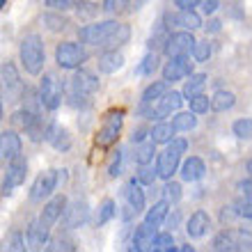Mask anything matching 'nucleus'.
<instances>
[{
    "instance_id": "44",
    "label": "nucleus",
    "mask_w": 252,
    "mask_h": 252,
    "mask_svg": "<svg viewBox=\"0 0 252 252\" xmlns=\"http://www.w3.org/2000/svg\"><path fill=\"white\" fill-rule=\"evenodd\" d=\"M163 197L172 204V202H179L181 199V184H177V181L172 179H167L165 181V186H163Z\"/></svg>"
},
{
    "instance_id": "39",
    "label": "nucleus",
    "mask_w": 252,
    "mask_h": 252,
    "mask_svg": "<svg viewBox=\"0 0 252 252\" xmlns=\"http://www.w3.org/2000/svg\"><path fill=\"white\" fill-rule=\"evenodd\" d=\"M209 58H211V41L209 39L195 41V48H192V60L195 62H209Z\"/></svg>"
},
{
    "instance_id": "21",
    "label": "nucleus",
    "mask_w": 252,
    "mask_h": 252,
    "mask_svg": "<svg viewBox=\"0 0 252 252\" xmlns=\"http://www.w3.org/2000/svg\"><path fill=\"white\" fill-rule=\"evenodd\" d=\"M124 199L128 204L135 209V213H142L145 211V192H142V184L138 181V177H133L128 184L124 186Z\"/></svg>"
},
{
    "instance_id": "22",
    "label": "nucleus",
    "mask_w": 252,
    "mask_h": 252,
    "mask_svg": "<svg viewBox=\"0 0 252 252\" xmlns=\"http://www.w3.org/2000/svg\"><path fill=\"white\" fill-rule=\"evenodd\" d=\"M96 64H99L101 73H115L124 66V55H122L117 48H108V51H103V53L99 55V62H96Z\"/></svg>"
},
{
    "instance_id": "29",
    "label": "nucleus",
    "mask_w": 252,
    "mask_h": 252,
    "mask_svg": "<svg viewBox=\"0 0 252 252\" xmlns=\"http://www.w3.org/2000/svg\"><path fill=\"white\" fill-rule=\"evenodd\" d=\"M172 126L177 128V133H186V131H192L197 126V113H174L172 117Z\"/></svg>"
},
{
    "instance_id": "5",
    "label": "nucleus",
    "mask_w": 252,
    "mask_h": 252,
    "mask_svg": "<svg viewBox=\"0 0 252 252\" xmlns=\"http://www.w3.org/2000/svg\"><path fill=\"white\" fill-rule=\"evenodd\" d=\"M87 58H90V53L85 51V46H83V41H62V44H58L55 46V62H58V66L60 69H64V71H76V69H80V66L87 62Z\"/></svg>"
},
{
    "instance_id": "55",
    "label": "nucleus",
    "mask_w": 252,
    "mask_h": 252,
    "mask_svg": "<svg viewBox=\"0 0 252 252\" xmlns=\"http://www.w3.org/2000/svg\"><path fill=\"white\" fill-rule=\"evenodd\" d=\"M239 188L241 192H243V195H246V197H252V177H248V179H243V181H239Z\"/></svg>"
},
{
    "instance_id": "13",
    "label": "nucleus",
    "mask_w": 252,
    "mask_h": 252,
    "mask_svg": "<svg viewBox=\"0 0 252 252\" xmlns=\"http://www.w3.org/2000/svg\"><path fill=\"white\" fill-rule=\"evenodd\" d=\"M195 37H192V30H179V32H172L170 39H167V46L163 53L167 58H174V55H190L192 48H195Z\"/></svg>"
},
{
    "instance_id": "12",
    "label": "nucleus",
    "mask_w": 252,
    "mask_h": 252,
    "mask_svg": "<svg viewBox=\"0 0 252 252\" xmlns=\"http://www.w3.org/2000/svg\"><path fill=\"white\" fill-rule=\"evenodd\" d=\"M90 220V206H87L85 199H73L69 202L62 213V222H64L66 229H78Z\"/></svg>"
},
{
    "instance_id": "7",
    "label": "nucleus",
    "mask_w": 252,
    "mask_h": 252,
    "mask_svg": "<svg viewBox=\"0 0 252 252\" xmlns=\"http://www.w3.org/2000/svg\"><path fill=\"white\" fill-rule=\"evenodd\" d=\"M0 80H2V99L5 101L23 99L26 85H23V80H21L14 62H2V66H0Z\"/></svg>"
},
{
    "instance_id": "34",
    "label": "nucleus",
    "mask_w": 252,
    "mask_h": 252,
    "mask_svg": "<svg viewBox=\"0 0 252 252\" xmlns=\"http://www.w3.org/2000/svg\"><path fill=\"white\" fill-rule=\"evenodd\" d=\"M179 28L184 30H197V28H204L202 26V19L195 9H179Z\"/></svg>"
},
{
    "instance_id": "27",
    "label": "nucleus",
    "mask_w": 252,
    "mask_h": 252,
    "mask_svg": "<svg viewBox=\"0 0 252 252\" xmlns=\"http://www.w3.org/2000/svg\"><path fill=\"white\" fill-rule=\"evenodd\" d=\"M174 133H177V128L172 126V122H170V124H167V122H158V124L152 128V140L156 145H170L174 140Z\"/></svg>"
},
{
    "instance_id": "17",
    "label": "nucleus",
    "mask_w": 252,
    "mask_h": 252,
    "mask_svg": "<svg viewBox=\"0 0 252 252\" xmlns=\"http://www.w3.org/2000/svg\"><path fill=\"white\" fill-rule=\"evenodd\" d=\"M154 239H156V227L149 225V222H142V225H138L135 229H133V241L131 246H128V250H147V248H152Z\"/></svg>"
},
{
    "instance_id": "9",
    "label": "nucleus",
    "mask_w": 252,
    "mask_h": 252,
    "mask_svg": "<svg viewBox=\"0 0 252 252\" xmlns=\"http://www.w3.org/2000/svg\"><path fill=\"white\" fill-rule=\"evenodd\" d=\"M28 177V160L26 156H14L9 163H7V172L5 179H2V197H9L12 195V188L21 186Z\"/></svg>"
},
{
    "instance_id": "57",
    "label": "nucleus",
    "mask_w": 252,
    "mask_h": 252,
    "mask_svg": "<svg viewBox=\"0 0 252 252\" xmlns=\"http://www.w3.org/2000/svg\"><path fill=\"white\" fill-rule=\"evenodd\" d=\"M147 2H149V0H128V9H131V12H135V9H142Z\"/></svg>"
},
{
    "instance_id": "36",
    "label": "nucleus",
    "mask_w": 252,
    "mask_h": 252,
    "mask_svg": "<svg viewBox=\"0 0 252 252\" xmlns=\"http://www.w3.org/2000/svg\"><path fill=\"white\" fill-rule=\"evenodd\" d=\"M41 23H44V28L51 30V32H62V30H66V26H69V19H64L62 14H44V16H41Z\"/></svg>"
},
{
    "instance_id": "23",
    "label": "nucleus",
    "mask_w": 252,
    "mask_h": 252,
    "mask_svg": "<svg viewBox=\"0 0 252 252\" xmlns=\"http://www.w3.org/2000/svg\"><path fill=\"white\" fill-rule=\"evenodd\" d=\"M167 213H170V202L163 197V199H158L152 209H147L145 211V222H149V225H154V227H160L163 222H165Z\"/></svg>"
},
{
    "instance_id": "14",
    "label": "nucleus",
    "mask_w": 252,
    "mask_h": 252,
    "mask_svg": "<svg viewBox=\"0 0 252 252\" xmlns=\"http://www.w3.org/2000/svg\"><path fill=\"white\" fill-rule=\"evenodd\" d=\"M71 92L80 94V96H94L99 92V78L92 71H87V69L80 66L71 76Z\"/></svg>"
},
{
    "instance_id": "51",
    "label": "nucleus",
    "mask_w": 252,
    "mask_h": 252,
    "mask_svg": "<svg viewBox=\"0 0 252 252\" xmlns=\"http://www.w3.org/2000/svg\"><path fill=\"white\" fill-rule=\"evenodd\" d=\"M179 222H181V213L174 209L172 213H167V218H165V222H163V225H165L170 232H174V229L179 227Z\"/></svg>"
},
{
    "instance_id": "31",
    "label": "nucleus",
    "mask_w": 252,
    "mask_h": 252,
    "mask_svg": "<svg viewBox=\"0 0 252 252\" xmlns=\"http://www.w3.org/2000/svg\"><path fill=\"white\" fill-rule=\"evenodd\" d=\"M206 80H209L206 73H190V80H186V85H184V96H186V99H192L195 94H202Z\"/></svg>"
},
{
    "instance_id": "11",
    "label": "nucleus",
    "mask_w": 252,
    "mask_h": 252,
    "mask_svg": "<svg viewBox=\"0 0 252 252\" xmlns=\"http://www.w3.org/2000/svg\"><path fill=\"white\" fill-rule=\"evenodd\" d=\"M190 73H192L190 55H174V58H170V60L165 62V66H163V80H167L170 85L177 83V80L190 78Z\"/></svg>"
},
{
    "instance_id": "54",
    "label": "nucleus",
    "mask_w": 252,
    "mask_h": 252,
    "mask_svg": "<svg viewBox=\"0 0 252 252\" xmlns=\"http://www.w3.org/2000/svg\"><path fill=\"white\" fill-rule=\"evenodd\" d=\"M174 5L179 9H195V7L202 5V0H174Z\"/></svg>"
},
{
    "instance_id": "32",
    "label": "nucleus",
    "mask_w": 252,
    "mask_h": 252,
    "mask_svg": "<svg viewBox=\"0 0 252 252\" xmlns=\"http://www.w3.org/2000/svg\"><path fill=\"white\" fill-rule=\"evenodd\" d=\"M23 108L32 110V113L41 115V108H44V101H41V94H39V87H26L23 92Z\"/></svg>"
},
{
    "instance_id": "50",
    "label": "nucleus",
    "mask_w": 252,
    "mask_h": 252,
    "mask_svg": "<svg viewBox=\"0 0 252 252\" xmlns=\"http://www.w3.org/2000/svg\"><path fill=\"white\" fill-rule=\"evenodd\" d=\"M73 0H46V7H51L53 12H66V9H71Z\"/></svg>"
},
{
    "instance_id": "35",
    "label": "nucleus",
    "mask_w": 252,
    "mask_h": 252,
    "mask_svg": "<svg viewBox=\"0 0 252 252\" xmlns=\"http://www.w3.org/2000/svg\"><path fill=\"white\" fill-rule=\"evenodd\" d=\"M158 53L156 51H149V53L145 55V60L138 64V69H135V73H140V76H154L156 73V69H158Z\"/></svg>"
},
{
    "instance_id": "37",
    "label": "nucleus",
    "mask_w": 252,
    "mask_h": 252,
    "mask_svg": "<svg viewBox=\"0 0 252 252\" xmlns=\"http://www.w3.org/2000/svg\"><path fill=\"white\" fill-rule=\"evenodd\" d=\"M149 250H154V252H174V250H177L170 229H167V232H163V234H156V239H154V243H152V248H149Z\"/></svg>"
},
{
    "instance_id": "26",
    "label": "nucleus",
    "mask_w": 252,
    "mask_h": 252,
    "mask_svg": "<svg viewBox=\"0 0 252 252\" xmlns=\"http://www.w3.org/2000/svg\"><path fill=\"white\" fill-rule=\"evenodd\" d=\"M167 87H170V83H167V80H156V83H152V85H147L145 92H142V99H140V103L152 106L154 101H158L160 96L167 92Z\"/></svg>"
},
{
    "instance_id": "42",
    "label": "nucleus",
    "mask_w": 252,
    "mask_h": 252,
    "mask_svg": "<svg viewBox=\"0 0 252 252\" xmlns=\"http://www.w3.org/2000/svg\"><path fill=\"white\" fill-rule=\"evenodd\" d=\"M135 177H138V181L142 184V186H152L154 181H156V177H158V170H154L152 163H149V165H140V170L135 172Z\"/></svg>"
},
{
    "instance_id": "40",
    "label": "nucleus",
    "mask_w": 252,
    "mask_h": 252,
    "mask_svg": "<svg viewBox=\"0 0 252 252\" xmlns=\"http://www.w3.org/2000/svg\"><path fill=\"white\" fill-rule=\"evenodd\" d=\"M26 243H28V239L21 234V229H12V232H9V239H7V250L23 252L28 248Z\"/></svg>"
},
{
    "instance_id": "4",
    "label": "nucleus",
    "mask_w": 252,
    "mask_h": 252,
    "mask_svg": "<svg viewBox=\"0 0 252 252\" xmlns=\"http://www.w3.org/2000/svg\"><path fill=\"white\" fill-rule=\"evenodd\" d=\"M184 92H170L167 90L163 96H160L158 101H154L152 106H145V103H140V113L145 115L147 120H156V122H160V120H165V117H170L172 113H179V108H181V103H184Z\"/></svg>"
},
{
    "instance_id": "19",
    "label": "nucleus",
    "mask_w": 252,
    "mask_h": 252,
    "mask_svg": "<svg viewBox=\"0 0 252 252\" xmlns=\"http://www.w3.org/2000/svg\"><path fill=\"white\" fill-rule=\"evenodd\" d=\"M209 227H211V216L206 211H195L188 218V222H186V234L190 236V239H202L206 232H209Z\"/></svg>"
},
{
    "instance_id": "8",
    "label": "nucleus",
    "mask_w": 252,
    "mask_h": 252,
    "mask_svg": "<svg viewBox=\"0 0 252 252\" xmlns=\"http://www.w3.org/2000/svg\"><path fill=\"white\" fill-rule=\"evenodd\" d=\"M122 124H124V110H113L103 117V126L96 133V145L99 147H110L117 142L122 131Z\"/></svg>"
},
{
    "instance_id": "52",
    "label": "nucleus",
    "mask_w": 252,
    "mask_h": 252,
    "mask_svg": "<svg viewBox=\"0 0 252 252\" xmlns=\"http://www.w3.org/2000/svg\"><path fill=\"white\" fill-rule=\"evenodd\" d=\"M163 23H165L170 30H172V28H179V12H165L163 14Z\"/></svg>"
},
{
    "instance_id": "60",
    "label": "nucleus",
    "mask_w": 252,
    "mask_h": 252,
    "mask_svg": "<svg viewBox=\"0 0 252 252\" xmlns=\"http://www.w3.org/2000/svg\"><path fill=\"white\" fill-rule=\"evenodd\" d=\"M246 172H248V174H250V177H252V158H250V160H248V163H246Z\"/></svg>"
},
{
    "instance_id": "45",
    "label": "nucleus",
    "mask_w": 252,
    "mask_h": 252,
    "mask_svg": "<svg viewBox=\"0 0 252 252\" xmlns=\"http://www.w3.org/2000/svg\"><path fill=\"white\" fill-rule=\"evenodd\" d=\"M51 145H53L58 152H69V149H71V135H69V131H66V128H60Z\"/></svg>"
},
{
    "instance_id": "1",
    "label": "nucleus",
    "mask_w": 252,
    "mask_h": 252,
    "mask_svg": "<svg viewBox=\"0 0 252 252\" xmlns=\"http://www.w3.org/2000/svg\"><path fill=\"white\" fill-rule=\"evenodd\" d=\"M78 39L85 46H96L108 51V48H117L131 39V28L126 23H117V21H96V23L78 28Z\"/></svg>"
},
{
    "instance_id": "38",
    "label": "nucleus",
    "mask_w": 252,
    "mask_h": 252,
    "mask_svg": "<svg viewBox=\"0 0 252 252\" xmlns=\"http://www.w3.org/2000/svg\"><path fill=\"white\" fill-rule=\"evenodd\" d=\"M232 133L239 140H248L252 138V117H241L232 124Z\"/></svg>"
},
{
    "instance_id": "16",
    "label": "nucleus",
    "mask_w": 252,
    "mask_h": 252,
    "mask_svg": "<svg viewBox=\"0 0 252 252\" xmlns=\"http://www.w3.org/2000/svg\"><path fill=\"white\" fill-rule=\"evenodd\" d=\"M179 174H181V179L186 181V184H195V181L204 179V174H206L204 160L199 158V156H190V158H186L184 163H181Z\"/></svg>"
},
{
    "instance_id": "41",
    "label": "nucleus",
    "mask_w": 252,
    "mask_h": 252,
    "mask_svg": "<svg viewBox=\"0 0 252 252\" xmlns=\"http://www.w3.org/2000/svg\"><path fill=\"white\" fill-rule=\"evenodd\" d=\"M188 103H190L192 113H197V115L209 113V108H211V99H209L206 94H195L192 99H188Z\"/></svg>"
},
{
    "instance_id": "3",
    "label": "nucleus",
    "mask_w": 252,
    "mask_h": 252,
    "mask_svg": "<svg viewBox=\"0 0 252 252\" xmlns=\"http://www.w3.org/2000/svg\"><path fill=\"white\" fill-rule=\"evenodd\" d=\"M186 149H188V140H184V138L172 140L165 147V152L160 154L158 160H156V170H158L160 179H165V181L172 179V174L181 167V156L186 154Z\"/></svg>"
},
{
    "instance_id": "25",
    "label": "nucleus",
    "mask_w": 252,
    "mask_h": 252,
    "mask_svg": "<svg viewBox=\"0 0 252 252\" xmlns=\"http://www.w3.org/2000/svg\"><path fill=\"white\" fill-rule=\"evenodd\" d=\"M234 103H236V96H234V92H227V90H218V92L211 96L213 113H227V110L234 108Z\"/></svg>"
},
{
    "instance_id": "43",
    "label": "nucleus",
    "mask_w": 252,
    "mask_h": 252,
    "mask_svg": "<svg viewBox=\"0 0 252 252\" xmlns=\"http://www.w3.org/2000/svg\"><path fill=\"white\" fill-rule=\"evenodd\" d=\"M122 170H124V152L117 149L113 160H110V165H108V177H110V179H117L122 174Z\"/></svg>"
},
{
    "instance_id": "46",
    "label": "nucleus",
    "mask_w": 252,
    "mask_h": 252,
    "mask_svg": "<svg viewBox=\"0 0 252 252\" xmlns=\"http://www.w3.org/2000/svg\"><path fill=\"white\" fill-rule=\"evenodd\" d=\"M101 9L106 14H122L128 9V0H103Z\"/></svg>"
},
{
    "instance_id": "2",
    "label": "nucleus",
    "mask_w": 252,
    "mask_h": 252,
    "mask_svg": "<svg viewBox=\"0 0 252 252\" xmlns=\"http://www.w3.org/2000/svg\"><path fill=\"white\" fill-rule=\"evenodd\" d=\"M19 58L21 64L30 76H39L41 69H44V62H46V51H44V41H41L39 34H26L21 39L19 46Z\"/></svg>"
},
{
    "instance_id": "59",
    "label": "nucleus",
    "mask_w": 252,
    "mask_h": 252,
    "mask_svg": "<svg viewBox=\"0 0 252 252\" xmlns=\"http://www.w3.org/2000/svg\"><path fill=\"white\" fill-rule=\"evenodd\" d=\"M177 250H179V252H192V250H195V248H192V246H188V243H184V246H179V248H177Z\"/></svg>"
},
{
    "instance_id": "49",
    "label": "nucleus",
    "mask_w": 252,
    "mask_h": 252,
    "mask_svg": "<svg viewBox=\"0 0 252 252\" xmlns=\"http://www.w3.org/2000/svg\"><path fill=\"white\" fill-rule=\"evenodd\" d=\"M147 138H152V131H147L145 126H138V128H133L131 133V145H140V142H145Z\"/></svg>"
},
{
    "instance_id": "56",
    "label": "nucleus",
    "mask_w": 252,
    "mask_h": 252,
    "mask_svg": "<svg viewBox=\"0 0 252 252\" xmlns=\"http://www.w3.org/2000/svg\"><path fill=\"white\" fill-rule=\"evenodd\" d=\"M206 32H209V34H218L220 32V30H222V21H218V19H211V21H209V23H206Z\"/></svg>"
},
{
    "instance_id": "58",
    "label": "nucleus",
    "mask_w": 252,
    "mask_h": 252,
    "mask_svg": "<svg viewBox=\"0 0 252 252\" xmlns=\"http://www.w3.org/2000/svg\"><path fill=\"white\" fill-rule=\"evenodd\" d=\"M64 181H66V170H58V184L62 186Z\"/></svg>"
},
{
    "instance_id": "15",
    "label": "nucleus",
    "mask_w": 252,
    "mask_h": 252,
    "mask_svg": "<svg viewBox=\"0 0 252 252\" xmlns=\"http://www.w3.org/2000/svg\"><path fill=\"white\" fill-rule=\"evenodd\" d=\"M66 204H69V202H66L64 195H55V197H51L46 204H44V209H41L39 222L44 227H48V229H51V227H53L55 222L62 218V213H64Z\"/></svg>"
},
{
    "instance_id": "61",
    "label": "nucleus",
    "mask_w": 252,
    "mask_h": 252,
    "mask_svg": "<svg viewBox=\"0 0 252 252\" xmlns=\"http://www.w3.org/2000/svg\"><path fill=\"white\" fill-rule=\"evenodd\" d=\"M7 5V0H0V7H5Z\"/></svg>"
},
{
    "instance_id": "6",
    "label": "nucleus",
    "mask_w": 252,
    "mask_h": 252,
    "mask_svg": "<svg viewBox=\"0 0 252 252\" xmlns=\"http://www.w3.org/2000/svg\"><path fill=\"white\" fill-rule=\"evenodd\" d=\"M39 94H41V101H44V108L53 113V110H58L62 106L64 85H62V80H58L55 73H44L39 80Z\"/></svg>"
},
{
    "instance_id": "47",
    "label": "nucleus",
    "mask_w": 252,
    "mask_h": 252,
    "mask_svg": "<svg viewBox=\"0 0 252 252\" xmlns=\"http://www.w3.org/2000/svg\"><path fill=\"white\" fill-rule=\"evenodd\" d=\"M46 250H51V252H58V250H69V252H73V250H76V246H73V241L62 239V236H55V239L48 241Z\"/></svg>"
},
{
    "instance_id": "28",
    "label": "nucleus",
    "mask_w": 252,
    "mask_h": 252,
    "mask_svg": "<svg viewBox=\"0 0 252 252\" xmlns=\"http://www.w3.org/2000/svg\"><path fill=\"white\" fill-rule=\"evenodd\" d=\"M154 154H156V142L154 140H149V142H140V145H135V154H133V158H135V163L138 165H149L154 160Z\"/></svg>"
},
{
    "instance_id": "10",
    "label": "nucleus",
    "mask_w": 252,
    "mask_h": 252,
    "mask_svg": "<svg viewBox=\"0 0 252 252\" xmlns=\"http://www.w3.org/2000/svg\"><path fill=\"white\" fill-rule=\"evenodd\" d=\"M60 186L58 184V170H46V172L37 174V179L32 181V186H30V202H34V204H39V202H44L46 197H51L53 195V190Z\"/></svg>"
},
{
    "instance_id": "24",
    "label": "nucleus",
    "mask_w": 252,
    "mask_h": 252,
    "mask_svg": "<svg viewBox=\"0 0 252 252\" xmlns=\"http://www.w3.org/2000/svg\"><path fill=\"white\" fill-rule=\"evenodd\" d=\"M170 34H172V30H170V28H167L165 23H158V26H156V30L152 32V37H149V41H147L149 51H156V53L165 51L167 39H170Z\"/></svg>"
},
{
    "instance_id": "18",
    "label": "nucleus",
    "mask_w": 252,
    "mask_h": 252,
    "mask_svg": "<svg viewBox=\"0 0 252 252\" xmlns=\"http://www.w3.org/2000/svg\"><path fill=\"white\" fill-rule=\"evenodd\" d=\"M21 154V138L14 128H7V131L0 133V156L2 160H12L14 156Z\"/></svg>"
},
{
    "instance_id": "30",
    "label": "nucleus",
    "mask_w": 252,
    "mask_h": 252,
    "mask_svg": "<svg viewBox=\"0 0 252 252\" xmlns=\"http://www.w3.org/2000/svg\"><path fill=\"white\" fill-rule=\"evenodd\" d=\"M39 117L41 115L32 113V110H28V108H21V110H16V113L12 115V124L16 126V128H21V131H28Z\"/></svg>"
},
{
    "instance_id": "20",
    "label": "nucleus",
    "mask_w": 252,
    "mask_h": 252,
    "mask_svg": "<svg viewBox=\"0 0 252 252\" xmlns=\"http://www.w3.org/2000/svg\"><path fill=\"white\" fill-rule=\"evenodd\" d=\"M48 227H44L39 222V218L34 220V222H30V227H28L26 232V239H28V248H32V250H44V248L48 246Z\"/></svg>"
},
{
    "instance_id": "53",
    "label": "nucleus",
    "mask_w": 252,
    "mask_h": 252,
    "mask_svg": "<svg viewBox=\"0 0 252 252\" xmlns=\"http://www.w3.org/2000/svg\"><path fill=\"white\" fill-rule=\"evenodd\" d=\"M220 7V0H202V12L206 14V16H211V14L218 12Z\"/></svg>"
},
{
    "instance_id": "33",
    "label": "nucleus",
    "mask_w": 252,
    "mask_h": 252,
    "mask_svg": "<svg viewBox=\"0 0 252 252\" xmlns=\"http://www.w3.org/2000/svg\"><path fill=\"white\" fill-rule=\"evenodd\" d=\"M115 216H117V204H115L113 199H103L99 204V211H96V225L99 227L108 225Z\"/></svg>"
},
{
    "instance_id": "48",
    "label": "nucleus",
    "mask_w": 252,
    "mask_h": 252,
    "mask_svg": "<svg viewBox=\"0 0 252 252\" xmlns=\"http://www.w3.org/2000/svg\"><path fill=\"white\" fill-rule=\"evenodd\" d=\"M234 209H236V213H239V218L252 220V197H246V199L234 202Z\"/></svg>"
}]
</instances>
